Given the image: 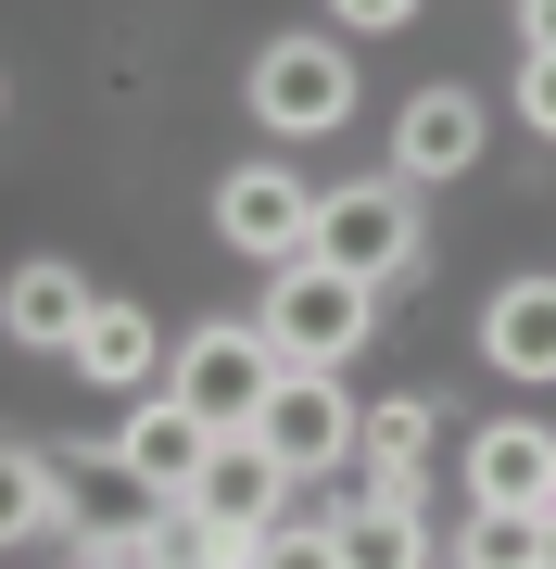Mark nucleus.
Returning <instances> with one entry per match:
<instances>
[{
  "mask_svg": "<svg viewBox=\"0 0 556 569\" xmlns=\"http://www.w3.org/2000/svg\"><path fill=\"white\" fill-rule=\"evenodd\" d=\"M367 279H342L330 253H291V266H266V305H253V329L291 355V367H342L354 342H367Z\"/></svg>",
  "mask_w": 556,
  "mask_h": 569,
  "instance_id": "1",
  "label": "nucleus"
},
{
  "mask_svg": "<svg viewBox=\"0 0 556 569\" xmlns=\"http://www.w3.org/2000/svg\"><path fill=\"white\" fill-rule=\"evenodd\" d=\"M279 367H291V355H279L253 317H241V329L215 317V329H190V342L165 355V392H178L190 418H215V430H253V406L279 392Z\"/></svg>",
  "mask_w": 556,
  "mask_h": 569,
  "instance_id": "2",
  "label": "nucleus"
},
{
  "mask_svg": "<svg viewBox=\"0 0 556 569\" xmlns=\"http://www.w3.org/2000/svg\"><path fill=\"white\" fill-rule=\"evenodd\" d=\"M316 253L342 266V279H405L417 266V190L405 178H354V190H316Z\"/></svg>",
  "mask_w": 556,
  "mask_h": 569,
  "instance_id": "3",
  "label": "nucleus"
},
{
  "mask_svg": "<svg viewBox=\"0 0 556 569\" xmlns=\"http://www.w3.org/2000/svg\"><path fill=\"white\" fill-rule=\"evenodd\" d=\"M354 418H367V406H342V367H279V392L253 406V443L304 481V468H342L354 456Z\"/></svg>",
  "mask_w": 556,
  "mask_h": 569,
  "instance_id": "4",
  "label": "nucleus"
},
{
  "mask_svg": "<svg viewBox=\"0 0 556 569\" xmlns=\"http://www.w3.org/2000/svg\"><path fill=\"white\" fill-rule=\"evenodd\" d=\"M127 468V493H203V468H215V418H190L178 392H127V418H114V443Z\"/></svg>",
  "mask_w": 556,
  "mask_h": 569,
  "instance_id": "5",
  "label": "nucleus"
},
{
  "mask_svg": "<svg viewBox=\"0 0 556 569\" xmlns=\"http://www.w3.org/2000/svg\"><path fill=\"white\" fill-rule=\"evenodd\" d=\"M253 114H266L279 140H330V127L354 114V63H342V39H279L266 63H253Z\"/></svg>",
  "mask_w": 556,
  "mask_h": 569,
  "instance_id": "6",
  "label": "nucleus"
},
{
  "mask_svg": "<svg viewBox=\"0 0 556 569\" xmlns=\"http://www.w3.org/2000/svg\"><path fill=\"white\" fill-rule=\"evenodd\" d=\"M215 228H228V253H253V266H291V253H316V190L291 178V164H228V190H215Z\"/></svg>",
  "mask_w": 556,
  "mask_h": 569,
  "instance_id": "7",
  "label": "nucleus"
},
{
  "mask_svg": "<svg viewBox=\"0 0 556 569\" xmlns=\"http://www.w3.org/2000/svg\"><path fill=\"white\" fill-rule=\"evenodd\" d=\"M481 164V89H417L405 114H392V178L431 190V178H468Z\"/></svg>",
  "mask_w": 556,
  "mask_h": 569,
  "instance_id": "8",
  "label": "nucleus"
},
{
  "mask_svg": "<svg viewBox=\"0 0 556 569\" xmlns=\"http://www.w3.org/2000/svg\"><path fill=\"white\" fill-rule=\"evenodd\" d=\"M89 305H102V291H89V279H77V266H63V253H26L13 279H0V329H13L26 355H77Z\"/></svg>",
  "mask_w": 556,
  "mask_h": 569,
  "instance_id": "9",
  "label": "nucleus"
},
{
  "mask_svg": "<svg viewBox=\"0 0 556 569\" xmlns=\"http://www.w3.org/2000/svg\"><path fill=\"white\" fill-rule=\"evenodd\" d=\"M468 507H556V430L494 418L468 443Z\"/></svg>",
  "mask_w": 556,
  "mask_h": 569,
  "instance_id": "10",
  "label": "nucleus"
},
{
  "mask_svg": "<svg viewBox=\"0 0 556 569\" xmlns=\"http://www.w3.org/2000/svg\"><path fill=\"white\" fill-rule=\"evenodd\" d=\"M77 367L89 392H152V367H165V329H152V305H89V329H77Z\"/></svg>",
  "mask_w": 556,
  "mask_h": 569,
  "instance_id": "11",
  "label": "nucleus"
},
{
  "mask_svg": "<svg viewBox=\"0 0 556 569\" xmlns=\"http://www.w3.org/2000/svg\"><path fill=\"white\" fill-rule=\"evenodd\" d=\"M481 355H494L506 380H556V279H544V266L481 305Z\"/></svg>",
  "mask_w": 556,
  "mask_h": 569,
  "instance_id": "12",
  "label": "nucleus"
},
{
  "mask_svg": "<svg viewBox=\"0 0 556 569\" xmlns=\"http://www.w3.org/2000/svg\"><path fill=\"white\" fill-rule=\"evenodd\" d=\"M431 392H392V406L354 418V456H367V493H392V507H417V468H431Z\"/></svg>",
  "mask_w": 556,
  "mask_h": 569,
  "instance_id": "13",
  "label": "nucleus"
},
{
  "mask_svg": "<svg viewBox=\"0 0 556 569\" xmlns=\"http://www.w3.org/2000/svg\"><path fill=\"white\" fill-rule=\"evenodd\" d=\"M279 493H291V468L253 443V430H215V468H203V493H190V507H203V519H241V531H266V519H279Z\"/></svg>",
  "mask_w": 556,
  "mask_h": 569,
  "instance_id": "14",
  "label": "nucleus"
},
{
  "mask_svg": "<svg viewBox=\"0 0 556 569\" xmlns=\"http://www.w3.org/2000/svg\"><path fill=\"white\" fill-rule=\"evenodd\" d=\"M342 569H431V507H392V493H367V507H342Z\"/></svg>",
  "mask_w": 556,
  "mask_h": 569,
  "instance_id": "15",
  "label": "nucleus"
},
{
  "mask_svg": "<svg viewBox=\"0 0 556 569\" xmlns=\"http://www.w3.org/2000/svg\"><path fill=\"white\" fill-rule=\"evenodd\" d=\"M39 531H63V468L0 443V545H39Z\"/></svg>",
  "mask_w": 556,
  "mask_h": 569,
  "instance_id": "16",
  "label": "nucleus"
},
{
  "mask_svg": "<svg viewBox=\"0 0 556 569\" xmlns=\"http://www.w3.org/2000/svg\"><path fill=\"white\" fill-rule=\"evenodd\" d=\"M455 569H544V507H468L455 519Z\"/></svg>",
  "mask_w": 556,
  "mask_h": 569,
  "instance_id": "17",
  "label": "nucleus"
},
{
  "mask_svg": "<svg viewBox=\"0 0 556 569\" xmlns=\"http://www.w3.org/2000/svg\"><path fill=\"white\" fill-rule=\"evenodd\" d=\"M266 569H342V531L330 519H266Z\"/></svg>",
  "mask_w": 556,
  "mask_h": 569,
  "instance_id": "18",
  "label": "nucleus"
},
{
  "mask_svg": "<svg viewBox=\"0 0 556 569\" xmlns=\"http://www.w3.org/2000/svg\"><path fill=\"white\" fill-rule=\"evenodd\" d=\"M518 114H532V140H556V51H518Z\"/></svg>",
  "mask_w": 556,
  "mask_h": 569,
  "instance_id": "19",
  "label": "nucleus"
},
{
  "mask_svg": "<svg viewBox=\"0 0 556 569\" xmlns=\"http://www.w3.org/2000/svg\"><path fill=\"white\" fill-rule=\"evenodd\" d=\"M417 0H330V26H354V39H380V26H405Z\"/></svg>",
  "mask_w": 556,
  "mask_h": 569,
  "instance_id": "20",
  "label": "nucleus"
},
{
  "mask_svg": "<svg viewBox=\"0 0 556 569\" xmlns=\"http://www.w3.org/2000/svg\"><path fill=\"white\" fill-rule=\"evenodd\" d=\"M518 51H556V0H518Z\"/></svg>",
  "mask_w": 556,
  "mask_h": 569,
  "instance_id": "21",
  "label": "nucleus"
},
{
  "mask_svg": "<svg viewBox=\"0 0 556 569\" xmlns=\"http://www.w3.org/2000/svg\"><path fill=\"white\" fill-rule=\"evenodd\" d=\"M544 569H556V507H544Z\"/></svg>",
  "mask_w": 556,
  "mask_h": 569,
  "instance_id": "22",
  "label": "nucleus"
},
{
  "mask_svg": "<svg viewBox=\"0 0 556 569\" xmlns=\"http://www.w3.org/2000/svg\"><path fill=\"white\" fill-rule=\"evenodd\" d=\"M77 569H102V557H77Z\"/></svg>",
  "mask_w": 556,
  "mask_h": 569,
  "instance_id": "23",
  "label": "nucleus"
}]
</instances>
